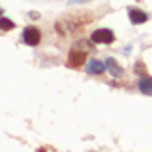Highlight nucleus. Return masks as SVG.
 I'll return each mask as SVG.
<instances>
[{"label": "nucleus", "mask_w": 152, "mask_h": 152, "mask_svg": "<svg viewBox=\"0 0 152 152\" xmlns=\"http://www.w3.org/2000/svg\"><path fill=\"white\" fill-rule=\"evenodd\" d=\"M87 62V52L85 50H79V48H71L69 56H67V64H69L71 67H81L83 64Z\"/></svg>", "instance_id": "obj_1"}, {"label": "nucleus", "mask_w": 152, "mask_h": 152, "mask_svg": "<svg viewBox=\"0 0 152 152\" xmlns=\"http://www.w3.org/2000/svg\"><path fill=\"white\" fill-rule=\"evenodd\" d=\"M23 42L29 45V46H37L41 42V31L33 25L25 27V31H23Z\"/></svg>", "instance_id": "obj_2"}, {"label": "nucleus", "mask_w": 152, "mask_h": 152, "mask_svg": "<svg viewBox=\"0 0 152 152\" xmlns=\"http://www.w3.org/2000/svg\"><path fill=\"white\" fill-rule=\"evenodd\" d=\"M91 41L93 42H100V45H110L114 41V33L110 29H98L91 35Z\"/></svg>", "instance_id": "obj_3"}, {"label": "nucleus", "mask_w": 152, "mask_h": 152, "mask_svg": "<svg viewBox=\"0 0 152 152\" xmlns=\"http://www.w3.org/2000/svg\"><path fill=\"white\" fill-rule=\"evenodd\" d=\"M85 69H87V73H91V75H100V73L106 71V62L102 64L100 60H89Z\"/></svg>", "instance_id": "obj_4"}, {"label": "nucleus", "mask_w": 152, "mask_h": 152, "mask_svg": "<svg viewBox=\"0 0 152 152\" xmlns=\"http://www.w3.org/2000/svg\"><path fill=\"white\" fill-rule=\"evenodd\" d=\"M129 19L135 25H141V23H145L146 19H148V15L142 10H139V8H129Z\"/></svg>", "instance_id": "obj_5"}, {"label": "nucleus", "mask_w": 152, "mask_h": 152, "mask_svg": "<svg viewBox=\"0 0 152 152\" xmlns=\"http://www.w3.org/2000/svg\"><path fill=\"white\" fill-rule=\"evenodd\" d=\"M106 69L110 71L114 77H118V79H119V77H123V69L119 67V64L115 62L114 58H108V60H106Z\"/></svg>", "instance_id": "obj_6"}, {"label": "nucleus", "mask_w": 152, "mask_h": 152, "mask_svg": "<svg viewBox=\"0 0 152 152\" xmlns=\"http://www.w3.org/2000/svg\"><path fill=\"white\" fill-rule=\"evenodd\" d=\"M139 91H141L142 94H146V96H152V79L142 77L141 83H139Z\"/></svg>", "instance_id": "obj_7"}, {"label": "nucleus", "mask_w": 152, "mask_h": 152, "mask_svg": "<svg viewBox=\"0 0 152 152\" xmlns=\"http://www.w3.org/2000/svg\"><path fill=\"white\" fill-rule=\"evenodd\" d=\"M75 48H79V50H85V52H89L91 48H93V41H85V39H77V41H75Z\"/></svg>", "instance_id": "obj_8"}, {"label": "nucleus", "mask_w": 152, "mask_h": 152, "mask_svg": "<svg viewBox=\"0 0 152 152\" xmlns=\"http://www.w3.org/2000/svg\"><path fill=\"white\" fill-rule=\"evenodd\" d=\"M135 73L141 75V77H146V66L142 62H137L135 64Z\"/></svg>", "instance_id": "obj_9"}, {"label": "nucleus", "mask_w": 152, "mask_h": 152, "mask_svg": "<svg viewBox=\"0 0 152 152\" xmlns=\"http://www.w3.org/2000/svg\"><path fill=\"white\" fill-rule=\"evenodd\" d=\"M0 23H2V25H0V27H2V31H12V29H14V21H12V19H6V18H2V21H0Z\"/></svg>", "instance_id": "obj_10"}, {"label": "nucleus", "mask_w": 152, "mask_h": 152, "mask_svg": "<svg viewBox=\"0 0 152 152\" xmlns=\"http://www.w3.org/2000/svg\"><path fill=\"white\" fill-rule=\"evenodd\" d=\"M81 2H91V0H69V4H81Z\"/></svg>", "instance_id": "obj_11"}]
</instances>
